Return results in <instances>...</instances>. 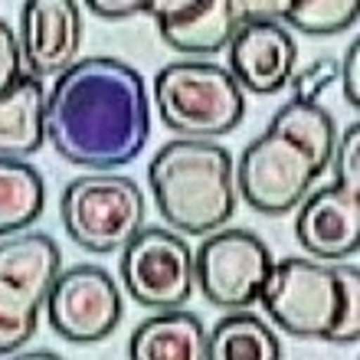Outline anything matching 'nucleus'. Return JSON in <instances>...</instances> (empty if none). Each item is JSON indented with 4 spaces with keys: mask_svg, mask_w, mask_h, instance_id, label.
<instances>
[{
    "mask_svg": "<svg viewBox=\"0 0 360 360\" xmlns=\"http://www.w3.org/2000/svg\"><path fill=\"white\" fill-rule=\"evenodd\" d=\"M151 134L144 79L122 59H79L46 95V138L79 167L112 171L131 164Z\"/></svg>",
    "mask_w": 360,
    "mask_h": 360,
    "instance_id": "1",
    "label": "nucleus"
},
{
    "mask_svg": "<svg viewBox=\"0 0 360 360\" xmlns=\"http://www.w3.org/2000/svg\"><path fill=\"white\" fill-rule=\"evenodd\" d=\"M161 217L180 233L207 236L217 233L236 213V167L226 148L213 141L164 144L148 167Z\"/></svg>",
    "mask_w": 360,
    "mask_h": 360,
    "instance_id": "2",
    "label": "nucleus"
},
{
    "mask_svg": "<svg viewBox=\"0 0 360 360\" xmlns=\"http://www.w3.org/2000/svg\"><path fill=\"white\" fill-rule=\"evenodd\" d=\"M158 115L164 128L210 141L229 134L246 115V95L229 69L213 63H171L154 79Z\"/></svg>",
    "mask_w": 360,
    "mask_h": 360,
    "instance_id": "3",
    "label": "nucleus"
},
{
    "mask_svg": "<svg viewBox=\"0 0 360 360\" xmlns=\"http://www.w3.org/2000/svg\"><path fill=\"white\" fill-rule=\"evenodd\" d=\"M63 252L46 233L0 239V354H17L37 334Z\"/></svg>",
    "mask_w": 360,
    "mask_h": 360,
    "instance_id": "4",
    "label": "nucleus"
},
{
    "mask_svg": "<svg viewBox=\"0 0 360 360\" xmlns=\"http://www.w3.org/2000/svg\"><path fill=\"white\" fill-rule=\"evenodd\" d=\"M144 193L122 174H89L69 180L59 217L69 239L89 252H118L144 229Z\"/></svg>",
    "mask_w": 360,
    "mask_h": 360,
    "instance_id": "5",
    "label": "nucleus"
},
{
    "mask_svg": "<svg viewBox=\"0 0 360 360\" xmlns=\"http://www.w3.org/2000/svg\"><path fill=\"white\" fill-rule=\"evenodd\" d=\"M341 266H324L314 259H282L272 262L262 304L285 334L331 341L341 318Z\"/></svg>",
    "mask_w": 360,
    "mask_h": 360,
    "instance_id": "6",
    "label": "nucleus"
},
{
    "mask_svg": "<svg viewBox=\"0 0 360 360\" xmlns=\"http://www.w3.org/2000/svg\"><path fill=\"white\" fill-rule=\"evenodd\" d=\"M324 171L328 164L318 161L292 134L269 124L239 158L236 190L256 213L282 217L311 193L314 180Z\"/></svg>",
    "mask_w": 360,
    "mask_h": 360,
    "instance_id": "7",
    "label": "nucleus"
},
{
    "mask_svg": "<svg viewBox=\"0 0 360 360\" xmlns=\"http://www.w3.org/2000/svg\"><path fill=\"white\" fill-rule=\"evenodd\" d=\"M272 272V252L249 229H217L193 252V285L213 308L243 311L259 302Z\"/></svg>",
    "mask_w": 360,
    "mask_h": 360,
    "instance_id": "8",
    "label": "nucleus"
},
{
    "mask_svg": "<svg viewBox=\"0 0 360 360\" xmlns=\"http://www.w3.org/2000/svg\"><path fill=\"white\" fill-rule=\"evenodd\" d=\"M118 272L134 302L154 311L180 308L193 295V252L167 229H141L122 249Z\"/></svg>",
    "mask_w": 360,
    "mask_h": 360,
    "instance_id": "9",
    "label": "nucleus"
},
{
    "mask_svg": "<svg viewBox=\"0 0 360 360\" xmlns=\"http://www.w3.org/2000/svg\"><path fill=\"white\" fill-rule=\"evenodd\" d=\"M49 328L69 344H95L122 324V292L98 266H76L56 275L46 298Z\"/></svg>",
    "mask_w": 360,
    "mask_h": 360,
    "instance_id": "10",
    "label": "nucleus"
},
{
    "mask_svg": "<svg viewBox=\"0 0 360 360\" xmlns=\"http://www.w3.org/2000/svg\"><path fill=\"white\" fill-rule=\"evenodd\" d=\"M226 49L229 76L239 82V89L256 95H278L292 86L298 46L278 20L243 17V27Z\"/></svg>",
    "mask_w": 360,
    "mask_h": 360,
    "instance_id": "11",
    "label": "nucleus"
},
{
    "mask_svg": "<svg viewBox=\"0 0 360 360\" xmlns=\"http://www.w3.org/2000/svg\"><path fill=\"white\" fill-rule=\"evenodd\" d=\"M82 46V13L72 0H30L20 10V53L30 76H63Z\"/></svg>",
    "mask_w": 360,
    "mask_h": 360,
    "instance_id": "12",
    "label": "nucleus"
},
{
    "mask_svg": "<svg viewBox=\"0 0 360 360\" xmlns=\"http://www.w3.org/2000/svg\"><path fill=\"white\" fill-rule=\"evenodd\" d=\"M148 13L164 43L184 56H213L243 27V7L233 0H158Z\"/></svg>",
    "mask_w": 360,
    "mask_h": 360,
    "instance_id": "13",
    "label": "nucleus"
},
{
    "mask_svg": "<svg viewBox=\"0 0 360 360\" xmlns=\"http://www.w3.org/2000/svg\"><path fill=\"white\" fill-rule=\"evenodd\" d=\"M295 236L314 259H347L360 243V193L321 187L298 203Z\"/></svg>",
    "mask_w": 360,
    "mask_h": 360,
    "instance_id": "14",
    "label": "nucleus"
},
{
    "mask_svg": "<svg viewBox=\"0 0 360 360\" xmlns=\"http://www.w3.org/2000/svg\"><path fill=\"white\" fill-rule=\"evenodd\" d=\"M46 141V92L37 76H23L0 95V158H27Z\"/></svg>",
    "mask_w": 360,
    "mask_h": 360,
    "instance_id": "15",
    "label": "nucleus"
},
{
    "mask_svg": "<svg viewBox=\"0 0 360 360\" xmlns=\"http://www.w3.org/2000/svg\"><path fill=\"white\" fill-rule=\"evenodd\" d=\"M128 354L134 360H207V331L197 314L167 308L131 334Z\"/></svg>",
    "mask_w": 360,
    "mask_h": 360,
    "instance_id": "16",
    "label": "nucleus"
},
{
    "mask_svg": "<svg viewBox=\"0 0 360 360\" xmlns=\"http://www.w3.org/2000/svg\"><path fill=\"white\" fill-rule=\"evenodd\" d=\"M46 207L43 174L23 158H0V236L33 226Z\"/></svg>",
    "mask_w": 360,
    "mask_h": 360,
    "instance_id": "17",
    "label": "nucleus"
},
{
    "mask_svg": "<svg viewBox=\"0 0 360 360\" xmlns=\"http://www.w3.org/2000/svg\"><path fill=\"white\" fill-rule=\"evenodd\" d=\"M282 344L256 314H226L207 338V360H278Z\"/></svg>",
    "mask_w": 360,
    "mask_h": 360,
    "instance_id": "18",
    "label": "nucleus"
},
{
    "mask_svg": "<svg viewBox=\"0 0 360 360\" xmlns=\"http://www.w3.org/2000/svg\"><path fill=\"white\" fill-rule=\"evenodd\" d=\"M278 23L285 30H302L308 37H334L357 23V4L354 0H292V4H278Z\"/></svg>",
    "mask_w": 360,
    "mask_h": 360,
    "instance_id": "19",
    "label": "nucleus"
},
{
    "mask_svg": "<svg viewBox=\"0 0 360 360\" xmlns=\"http://www.w3.org/2000/svg\"><path fill=\"white\" fill-rule=\"evenodd\" d=\"M334 177L347 193H360V124L351 122L334 141Z\"/></svg>",
    "mask_w": 360,
    "mask_h": 360,
    "instance_id": "20",
    "label": "nucleus"
},
{
    "mask_svg": "<svg viewBox=\"0 0 360 360\" xmlns=\"http://www.w3.org/2000/svg\"><path fill=\"white\" fill-rule=\"evenodd\" d=\"M341 318L331 344H354L360 338V272L354 266H341Z\"/></svg>",
    "mask_w": 360,
    "mask_h": 360,
    "instance_id": "21",
    "label": "nucleus"
},
{
    "mask_svg": "<svg viewBox=\"0 0 360 360\" xmlns=\"http://www.w3.org/2000/svg\"><path fill=\"white\" fill-rule=\"evenodd\" d=\"M338 82V59L324 56V59H314L311 66H304L302 72L292 76V89H295V102H308V105H318L321 92L328 86Z\"/></svg>",
    "mask_w": 360,
    "mask_h": 360,
    "instance_id": "22",
    "label": "nucleus"
},
{
    "mask_svg": "<svg viewBox=\"0 0 360 360\" xmlns=\"http://www.w3.org/2000/svg\"><path fill=\"white\" fill-rule=\"evenodd\" d=\"M23 76H27V66L20 53V37L10 30V23L0 20V95L10 92Z\"/></svg>",
    "mask_w": 360,
    "mask_h": 360,
    "instance_id": "23",
    "label": "nucleus"
},
{
    "mask_svg": "<svg viewBox=\"0 0 360 360\" xmlns=\"http://www.w3.org/2000/svg\"><path fill=\"white\" fill-rule=\"evenodd\" d=\"M338 82H341L344 102L357 108V105H360V43H357V39L347 46L344 59L338 63Z\"/></svg>",
    "mask_w": 360,
    "mask_h": 360,
    "instance_id": "24",
    "label": "nucleus"
},
{
    "mask_svg": "<svg viewBox=\"0 0 360 360\" xmlns=\"http://www.w3.org/2000/svg\"><path fill=\"white\" fill-rule=\"evenodd\" d=\"M92 13L105 20H124V17H138V13H148L151 4H141V0H92L89 4Z\"/></svg>",
    "mask_w": 360,
    "mask_h": 360,
    "instance_id": "25",
    "label": "nucleus"
}]
</instances>
